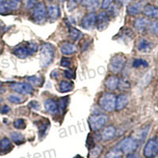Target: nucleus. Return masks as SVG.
Instances as JSON below:
<instances>
[{
  "mask_svg": "<svg viewBox=\"0 0 158 158\" xmlns=\"http://www.w3.org/2000/svg\"><path fill=\"white\" fill-rule=\"evenodd\" d=\"M119 79L116 76H110L105 81V86L109 90H115L117 89Z\"/></svg>",
  "mask_w": 158,
  "mask_h": 158,
  "instance_id": "obj_19",
  "label": "nucleus"
},
{
  "mask_svg": "<svg viewBox=\"0 0 158 158\" xmlns=\"http://www.w3.org/2000/svg\"><path fill=\"white\" fill-rule=\"evenodd\" d=\"M44 108L48 113L52 115H56L59 112V104L58 101L54 99H48L44 102Z\"/></svg>",
  "mask_w": 158,
  "mask_h": 158,
  "instance_id": "obj_11",
  "label": "nucleus"
},
{
  "mask_svg": "<svg viewBox=\"0 0 158 158\" xmlns=\"http://www.w3.org/2000/svg\"><path fill=\"white\" fill-rule=\"evenodd\" d=\"M103 147L101 145H97L92 148L89 153V158H98L102 153Z\"/></svg>",
  "mask_w": 158,
  "mask_h": 158,
  "instance_id": "obj_23",
  "label": "nucleus"
},
{
  "mask_svg": "<svg viewBox=\"0 0 158 158\" xmlns=\"http://www.w3.org/2000/svg\"><path fill=\"white\" fill-rule=\"evenodd\" d=\"M74 83L69 81H62L59 83V90L62 93H67L74 89Z\"/></svg>",
  "mask_w": 158,
  "mask_h": 158,
  "instance_id": "obj_21",
  "label": "nucleus"
},
{
  "mask_svg": "<svg viewBox=\"0 0 158 158\" xmlns=\"http://www.w3.org/2000/svg\"><path fill=\"white\" fill-rule=\"evenodd\" d=\"M108 116L104 114H100V115H92L89 118V123L91 129L94 131H97L101 130L103 127L105 126V124L108 123Z\"/></svg>",
  "mask_w": 158,
  "mask_h": 158,
  "instance_id": "obj_3",
  "label": "nucleus"
},
{
  "mask_svg": "<svg viewBox=\"0 0 158 158\" xmlns=\"http://www.w3.org/2000/svg\"><path fill=\"white\" fill-rule=\"evenodd\" d=\"M116 130L113 126H108L103 131L101 138L104 141H109L114 138Z\"/></svg>",
  "mask_w": 158,
  "mask_h": 158,
  "instance_id": "obj_15",
  "label": "nucleus"
},
{
  "mask_svg": "<svg viewBox=\"0 0 158 158\" xmlns=\"http://www.w3.org/2000/svg\"><path fill=\"white\" fill-rule=\"evenodd\" d=\"M99 1L100 0H81V3L85 7L92 9V8L97 7L99 4Z\"/></svg>",
  "mask_w": 158,
  "mask_h": 158,
  "instance_id": "obj_27",
  "label": "nucleus"
},
{
  "mask_svg": "<svg viewBox=\"0 0 158 158\" xmlns=\"http://www.w3.org/2000/svg\"><path fill=\"white\" fill-rule=\"evenodd\" d=\"M81 2V0H69L68 3H67V9L69 10V11H72L77 7Z\"/></svg>",
  "mask_w": 158,
  "mask_h": 158,
  "instance_id": "obj_35",
  "label": "nucleus"
},
{
  "mask_svg": "<svg viewBox=\"0 0 158 158\" xmlns=\"http://www.w3.org/2000/svg\"><path fill=\"white\" fill-rule=\"evenodd\" d=\"M156 138V142H157V144H158V136H157V137H156V138Z\"/></svg>",
  "mask_w": 158,
  "mask_h": 158,
  "instance_id": "obj_50",
  "label": "nucleus"
},
{
  "mask_svg": "<svg viewBox=\"0 0 158 158\" xmlns=\"http://www.w3.org/2000/svg\"><path fill=\"white\" fill-rule=\"evenodd\" d=\"M64 76L67 78L68 79H71L74 77V74H73V72L71 70H65L64 71Z\"/></svg>",
  "mask_w": 158,
  "mask_h": 158,
  "instance_id": "obj_43",
  "label": "nucleus"
},
{
  "mask_svg": "<svg viewBox=\"0 0 158 158\" xmlns=\"http://www.w3.org/2000/svg\"><path fill=\"white\" fill-rule=\"evenodd\" d=\"M6 1H7V0H0V2H6Z\"/></svg>",
  "mask_w": 158,
  "mask_h": 158,
  "instance_id": "obj_48",
  "label": "nucleus"
},
{
  "mask_svg": "<svg viewBox=\"0 0 158 158\" xmlns=\"http://www.w3.org/2000/svg\"><path fill=\"white\" fill-rule=\"evenodd\" d=\"M75 158H82V157H81V156H77V157H75Z\"/></svg>",
  "mask_w": 158,
  "mask_h": 158,
  "instance_id": "obj_52",
  "label": "nucleus"
},
{
  "mask_svg": "<svg viewBox=\"0 0 158 158\" xmlns=\"http://www.w3.org/2000/svg\"><path fill=\"white\" fill-rule=\"evenodd\" d=\"M69 33H70V37L74 40H79L81 36H82V32L74 27H70V29H69Z\"/></svg>",
  "mask_w": 158,
  "mask_h": 158,
  "instance_id": "obj_26",
  "label": "nucleus"
},
{
  "mask_svg": "<svg viewBox=\"0 0 158 158\" xmlns=\"http://www.w3.org/2000/svg\"><path fill=\"white\" fill-rule=\"evenodd\" d=\"M8 100L10 102L13 103V104H21L25 101V99L23 97H20L18 95H10L8 97Z\"/></svg>",
  "mask_w": 158,
  "mask_h": 158,
  "instance_id": "obj_31",
  "label": "nucleus"
},
{
  "mask_svg": "<svg viewBox=\"0 0 158 158\" xmlns=\"http://www.w3.org/2000/svg\"><path fill=\"white\" fill-rule=\"evenodd\" d=\"M10 138L18 145L22 144L25 142V137H24L22 134L19 133V132H13V133H11Z\"/></svg>",
  "mask_w": 158,
  "mask_h": 158,
  "instance_id": "obj_24",
  "label": "nucleus"
},
{
  "mask_svg": "<svg viewBox=\"0 0 158 158\" xmlns=\"http://www.w3.org/2000/svg\"><path fill=\"white\" fill-rule=\"evenodd\" d=\"M48 1H52V0H48Z\"/></svg>",
  "mask_w": 158,
  "mask_h": 158,
  "instance_id": "obj_53",
  "label": "nucleus"
},
{
  "mask_svg": "<svg viewBox=\"0 0 158 158\" xmlns=\"http://www.w3.org/2000/svg\"><path fill=\"white\" fill-rule=\"evenodd\" d=\"M48 15V10L44 2H38L34 7V10L32 13V17L37 22H43L46 18Z\"/></svg>",
  "mask_w": 158,
  "mask_h": 158,
  "instance_id": "obj_7",
  "label": "nucleus"
},
{
  "mask_svg": "<svg viewBox=\"0 0 158 158\" xmlns=\"http://www.w3.org/2000/svg\"><path fill=\"white\" fill-rule=\"evenodd\" d=\"M54 48L50 44H44L40 48V64L46 67L51 64L54 59Z\"/></svg>",
  "mask_w": 158,
  "mask_h": 158,
  "instance_id": "obj_1",
  "label": "nucleus"
},
{
  "mask_svg": "<svg viewBox=\"0 0 158 158\" xmlns=\"http://www.w3.org/2000/svg\"><path fill=\"white\" fill-rule=\"evenodd\" d=\"M26 48H27L28 51H29V54L30 55L33 54V53H35V52H37V50H38L37 44L33 43V42H32V43H29V44L27 45V47Z\"/></svg>",
  "mask_w": 158,
  "mask_h": 158,
  "instance_id": "obj_36",
  "label": "nucleus"
},
{
  "mask_svg": "<svg viewBox=\"0 0 158 158\" xmlns=\"http://www.w3.org/2000/svg\"><path fill=\"white\" fill-rule=\"evenodd\" d=\"M126 158H141V156H139L138 154H137V153H128V155L127 156Z\"/></svg>",
  "mask_w": 158,
  "mask_h": 158,
  "instance_id": "obj_44",
  "label": "nucleus"
},
{
  "mask_svg": "<svg viewBox=\"0 0 158 158\" xmlns=\"http://www.w3.org/2000/svg\"><path fill=\"white\" fill-rule=\"evenodd\" d=\"M9 11H11L9 2H0V15H3Z\"/></svg>",
  "mask_w": 158,
  "mask_h": 158,
  "instance_id": "obj_34",
  "label": "nucleus"
},
{
  "mask_svg": "<svg viewBox=\"0 0 158 158\" xmlns=\"http://www.w3.org/2000/svg\"><path fill=\"white\" fill-rule=\"evenodd\" d=\"M113 2V0H103L102 4H101V7L104 10L108 9L110 6H111V2Z\"/></svg>",
  "mask_w": 158,
  "mask_h": 158,
  "instance_id": "obj_40",
  "label": "nucleus"
},
{
  "mask_svg": "<svg viewBox=\"0 0 158 158\" xmlns=\"http://www.w3.org/2000/svg\"><path fill=\"white\" fill-rule=\"evenodd\" d=\"M14 54H15L17 57L20 58V59H25V58H27L29 56H30L27 48L24 47L18 48L15 49V50L14 51Z\"/></svg>",
  "mask_w": 158,
  "mask_h": 158,
  "instance_id": "obj_22",
  "label": "nucleus"
},
{
  "mask_svg": "<svg viewBox=\"0 0 158 158\" xmlns=\"http://www.w3.org/2000/svg\"><path fill=\"white\" fill-rule=\"evenodd\" d=\"M2 97H1V96H0V103L2 102Z\"/></svg>",
  "mask_w": 158,
  "mask_h": 158,
  "instance_id": "obj_47",
  "label": "nucleus"
},
{
  "mask_svg": "<svg viewBox=\"0 0 158 158\" xmlns=\"http://www.w3.org/2000/svg\"><path fill=\"white\" fill-rule=\"evenodd\" d=\"M27 81L29 83L32 84L33 85H40L43 83V79L42 77H38V76H31L27 77Z\"/></svg>",
  "mask_w": 158,
  "mask_h": 158,
  "instance_id": "obj_29",
  "label": "nucleus"
},
{
  "mask_svg": "<svg viewBox=\"0 0 158 158\" xmlns=\"http://www.w3.org/2000/svg\"><path fill=\"white\" fill-rule=\"evenodd\" d=\"M152 49V44L146 39H142L138 44V50L141 52L147 53Z\"/></svg>",
  "mask_w": 158,
  "mask_h": 158,
  "instance_id": "obj_17",
  "label": "nucleus"
},
{
  "mask_svg": "<svg viewBox=\"0 0 158 158\" xmlns=\"http://www.w3.org/2000/svg\"><path fill=\"white\" fill-rule=\"evenodd\" d=\"M60 51L63 55H71L77 52V48L73 44L64 43L60 48Z\"/></svg>",
  "mask_w": 158,
  "mask_h": 158,
  "instance_id": "obj_16",
  "label": "nucleus"
},
{
  "mask_svg": "<svg viewBox=\"0 0 158 158\" xmlns=\"http://www.w3.org/2000/svg\"><path fill=\"white\" fill-rule=\"evenodd\" d=\"M129 102V97L126 94H121L116 97L115 101V110L116 111H121L124 108H126L127 105Z\"/></svg>",
  "mask_w": 158,
  "mask_h": 158,
  "instance_id": "obj_14",
  "label": "nucleus"
},
{
  "mask_svg": "<svg viewBox=\"0 0 158 158\" xmlns=\"http://www.w3.org/2000/svg\"><path fill=\"white\" fill-rule=\"evenodd\" d=\"M151 31L154 33V34L158 35V21L153 22L151 25Z\"/></svg>",
  "mask_w": 158,
  "mask_h": 158,
  "instance_id": "obj_41",
  "label": "nucleus"
},
{
  "mask_svg": "<svg viewBox=\"0 0 158 158\" xmlns=\"http://www.w3.org/2000/svg\"><path fill=\"white\" fill-rule=\"evenodd\" d=\"M118 87L121 90H128L131 88V83L127 79H122L118 81Z\"/></svg>",
  "mask_w": 158,
  "mask_h": 158,
  "instance_id": "obj_32",
  "label": "nucleus"
},
{
  "mask_svg": "<svg viewBox=\"0 0 158 158\" xmlns=\"http://www.w3.org/2000/svg\"><path fill=\"white\" fill-rule=\"evenodd\" d=\"M70 60L67 58H62L61 61H60V64H61L62 67H69L70 66Z\"/></svg>",
  "mask_w": 158,
  "mask_h": 158,
  "instance_id": "obj_38",
  "label": "nucleus"
},
{
  "mask_svg": "<svg viewBox=\"0 0 158 158\" xmlns=\"http://www.w3.org/2000/svg\"><path fill=\"white\" fill-rule=\"evenodd\" d=\"M3 92H5V89H4L2 81H0V93H3Z\"/></svg>",
  "mask_w": 158,
  "mask_h": 158,
  "instance_id": "obj_46",
  "label": "nucleus"
},
{
  "mask_svg": "<svg viewBox=\"0 0 158 158\" xmlns=\"http://www.w3.org/2000/svg\"><path fill=\"white\" fill-rule=\"evenodd\" d=\"M96 25H97V15L95 13H89L85 15L81 22V26L84 29L89 30L94 29Z\"/></svg>",
  "mask_w": 158,
  "mask_h": 158,
  "instance_id": "obj_9",
  "label": "nucleus"
},
{
  "mask_svg": "<svg viewBox=\"0 0 158 158\" xmlns=\"http://www.w3.org/2000/svg\"><path fill=\"white\" fill-rule=\"evenodd\" d=\"M138 141L135 138L128 137L121 141L117 148L120 149L122 153H131L135 151V149L138 147Z\"/></svg>",
  "mask_w": 158,
  "mask_h": 158,
  "instance_id": "obj_5",
  "label": "nucleus"
},
{
  "mask_svg": "<svg viewBox=\"0 0 158 158\" xmlns=\"http://www.w3.org/2000/svg\"><path fill=\"white\" fill-rule=\"evenodd\" d=\"M10 88L18 94H32L34 92V89L29 83L17 82L14 83L10 85Z\"/></svg>",
  "mask_w": 158,
  "mask_h": 158,
  "instance_id": "obj_8",
  "label": "nucleus"
},
{
  "mask_svg": "<svg viewBox=\"0 0 158 158\" xmlns=\"http://www.w3.org/2000/svg\"><path fill=\"white\" fill-rule=\"evenodd\" d=\"M36 2L37 0H28L27 2H26V5H25V7L27 10H30L32 8H34L35 6L36 5Z\"/></svg>",
  "mask_w": 158,
  "mask_h": 158,
  "instance_id": "obj_37",
  "label": "nucleus"
},
{
  "mask_svg": "<svg viewBox=\"0 0 158 158\" xmlns=\"http://www.w3.org/2000/svg\"><path fill=\"white\" fill-rule=\"evenodd\" d=\"M10 111V108L8 105H3L0 108V113L7 114Z\"/></svg>",
  "mask_w": 158,
  "mask_h": 158,
  "instance_id": "obj_42",
  "label": "nucleus"
},
{
  "mask_svg": "<svg viewBox=\"0 0 158 158\" xmlns=\"http://www.w3.org/2000/svg\"><path fill=\"white\" fill-rule=\"evenodd\" d=\"M118 1L122 4H126V3H129L130 2L134 1V0H118Z\"/></svg>",
  "mask_w": 158,
  "mask_h": 158,
  "instance_id": "obj_45",
  "label": "nucleus"
},
{
  "mask_svg": "<svg viewBox=\"0 0 158 158\" xmlns=\"http://www.w3.org/2000/svg\"><path fill=\"white\" fill-rule=\"evenodd\" d=\"M11 147V142L9 138H4L0 141V151L4 152V151L9 150Z\"/></svg>",
  "mask_w": 158,
  "mask_h": 158,
  "instance_id": "obj_25",
  "label": "nucleus"
},
{
  "mask_svg": "<svg viewBox=\"0 0 158 158\" xmlns=\"http://www.w3.org/2000/svg\"><path fill=\"white\" fill-rule=\"evenodd\" d=\"M149 66L146 60L142 59H137L133 62V67L135 68H139V67H147Z\"/></svg>",
  "mask_w": 158,
  "mask_h": 158,
  "instance_id": "obj_30",
  "label": "nucleus"
},
{
  "mask_svg": "<svg viewBox=\"0 0 158 158\" xmlns=\"http://www.w3.org/2000/svg\"><path fill=\"white\" fill-rule=\"evenodd\" d=\"M58 1H59V2H65V1H66V0H58Z\"/></svg>",
  "mask_w": 158,
  "mask_h": 158,
  "instance_id": "obj_49",
  "label": "nucleus"
},
{
  "mask_svg": "<svg viewBox=\"0 0 158 158\" xmlns=\"http://www.w3.org/2000/svg\"><path fill=\"white\" fill-rule=\"evenodd\" d=\"M105 158H122V151L118 148L111 149Z\"/></svg>",
  "mask_w": 158,
  "mask_h": 158,
  "instance_id": "obj_28",
  "label": "nucleus"
},
{
  "mask_svg": "<svg viewBox=\"0 0 158 158\" xmlns=\"http://www.w3.org/2000/svg\"><path fill=\"white\" fill-rule=\"evenodd\" d=\"M144 15L147 17L158 18V7H154L152 5H146L143 9Z\"/></svg>",
  "mask_w": 158,
  "mask_h": 158,
  "instance_id": "obj_20",
  "label": "nucleus"
},
{
  "mask_svg": "<svg viewBox=\"0 0 158 158\" xmlns=\"http://www.w3.org/2000/svg\"><path fill=\"white\" fill-rule=\"evenodd\" d=\"M14 127L16 129L23 130L26 127V123H25V121L24 119H22V118H18V119H16L15 121V123H14Z\"/></svg>",
  "mask_w": 158,
  "mask_h": 158,
  "instance_id": "obj_33",
  "label": "nucleus"
},
{
  "mask_svg": "<svg viewBox=\"0 0 158 158\" xmlns=\"http://www.w3.org/2000/svg\"><path fill=\"white\" fill-rule=\"evenodd\" d=\"M29 106L34 110H39L40 108V103L38 102V101H31L29 104Z\"/></svg>",
  "mask_w": 158,
  "mask_h": 158,
  "instance_id": "obj_39",
  "label": "nucleus"
},
{
  "mask_svg": "<svg viewBox=\"0 0 158 158\" xmlns=\"http://www.w3.org/2000/svg\"><path fill=\"white\" fill-rule=\"evenodd\" d=\"M115 101L116 97L112 94H104L99 101L100 106L104 111L111 112L115 109Z\"/></svg>",
  "mask_w": 158,
  "mask_h": 158,
  "instance_id": "obj_2",
  "label": "nucleus"
},
{
  "mask_svg": "<svg viewBox=\"0 0 158 158\" xmlns=\"http://www.w3.org/2000/svg\"><path fill=\"white\" fill-rule=\"evenodd\" d=\"M48 15L52 20H57L60 17V10L57 5H51L48 9Z\"/></svg>",
  "mask_w": 158,
  "mask_h": 158,
  "instance_id": "obj_18",
  "label": "nucleus"
},
{
  "mask_svg": "<svg viewBox=\"0 0 158 158\" xmlns=\"http://www.w3.org/2000/svg\"><path fill=\"white\" fill-rule=\"evenodd\" d=\"M149 25V20L146 18H138L134 22L135 29L138 32H144Z\"/></svg>",
  "mask_w": 158,
  "mask_h": 158,
  "instance_id": "obj_12",
  "label": "nucleus"
},
{
  "mask_svg": "<svg viewBox=\"0 0 158 158\" xmlns=\"http://www.w3.org/2000/svg\"><path fill=\"white\" fill-rule=\"evenodd\" d=\"M144 156L146 158H155L158 154V144L156 138H151L144 148Z\"/></svg>",
  "mask_w": 158,
  "mask_h": 158,
  "instance_id": "obj_6",
  "label": "nucleus"
},
{
  "mask_svg": "<svg viewBox=\"0 0 158 158\" xmlns=\"http://www.w3.org/2000/svg\"><path fill=\"white\" fill-rule=\"evenodd\" d=\"M15 1H17V2H21V1H22V0H15Z\"/></svg>",
  "mask_w": 158,
  "mask_h": 158,
  "instance_id": "obj_51",
  "label": "nucleus"
},
{
  "mask_svg": "<svg viewBox=\"0 0 158 158\" xmlns=\"http://www.w3.org/2000/svg\"><path fill=\"white\" fill-rule=\"evenodd\" d=\"M109 24V18L107 13L101 12L97 16V29L100 31H103L106 29Z\"/></svg>",
  "mask_w": 158,
  "mask_h": 158,
  "instance_id": "obj_10",
  "label": "nucleus"
},
{
  "mask_svg": "<svg viewBox=\"0 0 158 158\" xmlns=\"http://www.w3.org/2000/svg\"><path fill=\"white\" fill-rule=\"evenodd\" d=\"M143 2L141 1V2L131 4V5L128 6L127 13L131 16H136L143 10Z\"/></svg>",
  "mask_w": 158,
  "mask_h": 158,
  "instance_id": "obj_13",
  "label": "nucleus"
},
{
  "mask_svg": "<svg viewBox=\"0 0 158 158\" xmlns=\"http://www.w3.org/2000/svg\"><path fill=\"white\" fill-rule=\"evenodd\" d=\"M127 59L122 55H116L111 58V62L109 63V69L114 74H118L123 70L126 65Z\"/></svg>",
  "mask_w": 158,
  "mask_h": 158,
  "instance_id": "obj_4",
  "label": "nucleus"
}]
</instances>
